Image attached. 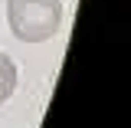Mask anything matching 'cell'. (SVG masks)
Segmentation results:
<instances>
[{"label":"cell","instance_id":"1","mask_svg":"<svg viewBox=\"0 0 131 128\" xmlns=\"http://www.w3.org/2000/svg\"><path fill=\"white\" fill-rule=\"evenodd\" d=\"M7 20L23 43L52 40L62 26V0H7Z\"/></svg>","mask_w":131,"mask_h":128},{"label":"cell","instance_id":"2","mask_svg":"<svg viewBox=\"0 0 131 128\" xmlns=\"http://www.w3.org/2000/svg\"><path fill=\"white\" fill-rule=\"evenodd\" d=\"M13 89H16V66L7 53H0V105L13 95Z\"/></svg>","mask_w":131,"mask_h":128}]
</instances>
